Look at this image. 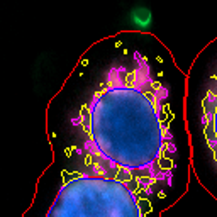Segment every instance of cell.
I'll list each match as a JSON object with an SVG mask.
<instances>
[{"label":"cell","instance_id":"1","mask_svg":"<svg viewBox=\"0 0 217 217\" xmlns=\"http://www.w3.org/2000/svg\"><path fill=\"white\" fill-rule=\"evenodd\" d=\"M132 64H115L82 108L88 173L114 178L131 190L170 185L176 146L165 114L168 88L153 77L149 61L134 53Z\"/></svg>","mask_w":217,"mask_h":217},{"label":"cell","instance_id":"2","mask_svg":"<svg viewBox=\"0 0 217 217\" xmlns=\"http://www.w3.org/2000/svg\"><path fill=\"white\" fill-rule=\"evenodd\" d=\"M46 217H146V209L122 182L82 173L60 188Z\"/></svg>","mask_w":217,"mask_h":217},{"label":"cell","instance_id":"3","mask_svg":"<svg viewBox=\"0 0 217 217\" xmlns=\"http://www.w3.org/2000/svg\"><path fill=\"white\" fill-rule=\"evenodd\" d=\"M202 108H204V114H202L204 134L217 163V75L210 78V86L202 102Z\"/></svg>","mask_w":217,"mask_h":217}]
</instances>
